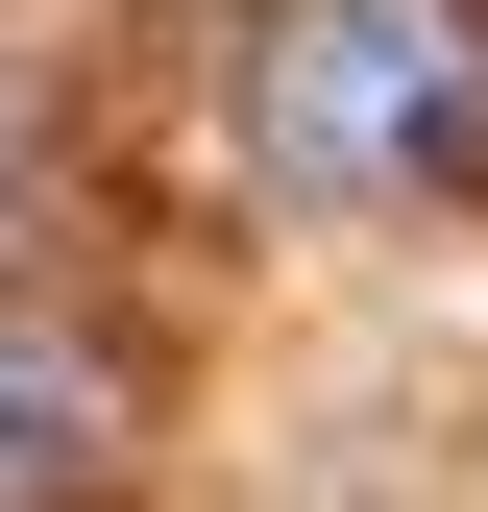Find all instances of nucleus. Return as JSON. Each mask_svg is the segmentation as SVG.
Instances as JSON below:
<instances>
[{"label": "nucleus", "mask_w": 488, "mask_h": 512, "mask_svg": "<svg viewBox=\"0 0 488 512\" xmlns=\"http://www.w3.org/2000/svg\"><path fill=\"white\" fill-rule=\"evenodd\" d=\"M122 488V342L74 293H0V512H98Z\"/></svg>", "instance_id": "obj_2"}, {"label": "nucleus", "mask_w": 488, "mask_h": 512, "mask_svg": "<svg viewBox=\"0 0 488 512\" xmlns=\"http://www.w3.org/2000/svg\"><path fill=\"white\" fill-rule=\"evenodd\" d=\"M220 147L269 196L488 171V0H220Z\"/></svg>", "instance_id": "obj_1"}]
</instances>
